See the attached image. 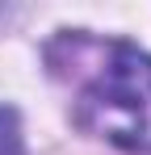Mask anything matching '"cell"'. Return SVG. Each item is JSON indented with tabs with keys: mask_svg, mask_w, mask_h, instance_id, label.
<instances>
[{
	"mask_svg": "<svg viewBox=\"0 0 151 155\" xmlns=\"http://www.w3.org/2000/svg\"><path fill=\"white\" fill-rule=\"evenodd\" d=\"M50 76L72 92V117L92 138L151 155V54L122 38L63 29L46 46Z\"/></svg>",
	"mask_w": 151,
	"mask_h": 155,
	"instance_id": "1",
	"label": "cell"
},
{
	"mask_svg": "<svg viewBox=\"0 0 151 155\" xmlns=\"http://www.w3.org/2000/svg\"><path fill=\"white\" fill-rule=\"evenodd\" d=\"M0 155H25L21 122H17V109H8V105H0Z\"/></svg>",
	"mask_w": 151,
	"mask_h": 155,
	"instance_id": "2",
	"label": "cell"
}]
</instances>
